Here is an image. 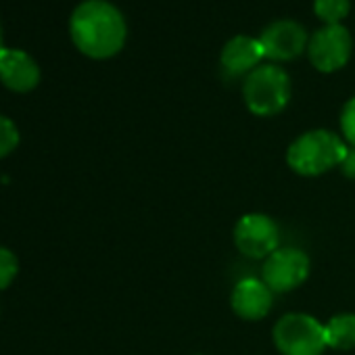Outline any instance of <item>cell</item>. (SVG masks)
Instances as JSON below:
<instances>
[{"label":"cell","mask_w":355,"mask_h":355,"mask_svg":"<svg viewBox=\"0 0 355 355\" xmlns=\"http://www.w3.org/2000/svg\"><path fill=\"white\" fill-rule=\"evenodd\" d=\"M340 130H343L345 142L355 148V96L349 98L340 111Z\"/></svg>","instance_id":"obj_16"},{"label":"cell","mask_w":355,"mask_h":355,"mask_svg":"<svg viewBox=\"0 0 355 355\" xmlns=\"http://www.w3.org/2000/svg\"><path fill=\"white\" fill-rule=\"evenodd\" d=\"M69 34L86 57L109 59L123 49L128 28L115 5L107 0H86L71 13Z\"/></svg>","instance_id":"obj_1"},{"label":"cell","mask_w":355,"mask_h":355,"mask_svg":"<svg viewBox=\"0 0 355 355\" xmlns=\"http://www.w3.org/2000/svg\"><path fill=\"white\" fill-rule=\"evenodd\" d=\"M326 345L338 351H349L355 347V313L332 315L324 324Z\"/></svg>","instance_id":"obj_12"},{"label":"cell","mask_w":355,"mask_h":355,"mask_svg":"<svg viewBox=\"0 0 355 355\" xmlns=\"http://www.w3.org/2000/svg\"><path fill=\"white\" fill-rule=\"evenodd\" d=\"M19 144V132H17V125L5 117L0 115V159L7 157L9 153H13Z\"/></svg>","instance_id":"obj_14"},{"label":"cell","mask_w":355,"mask_h":355,"mask_svg":"<svg viewBox=\"0 0 355 355\" xmlns=\"http://www.w3.org/2000/svg\"><path fill=\"white\" fill-rule=\"evenodd\" d=\"M340 167H343V173L345 175L355 178V148H349V153H347L345 161L340 163Z\"/></svg>","instance_id":"obj_17"},{"label":"cell","mask_w":355,"mask_h":355,"mask_svg":"<svg viewBox=\"0 0 355 355\" xmlns=\"http://www.w3.org/2000/svg\"><path fill=\"white\" fill-rule=\"evenodd\" d=\"M349 9L351 0H313V11L326 26L340 24L349 15Z\"/></svg>","instance_id":"obj_13"},{"label":"cell","mask_w":355,"mask_h":355,"mask_svg":"<svg viewBox=\"0 0 355 355\" xmlns=\"http://www.w3.org/2000/svg\"><path fill=\"white\" fill-rule=\"evenodd\" d=\"M349 144L330 130H309L286 150L288 167L299 175H322L345 161Z\"/></svg>","instance_id":"obj_2"},{"label":"cell","mask_w":355,"mask_h":355,"mask_svg":"<svg viewBox=\"0 0 355 355\" xmlns=\"http://www.w3.org/2000/svg\"><path fill=\"white\" fill-rule=\"evenodd\" d=\"M17 270H19L17 257L9 249L0 247V291L7 288L13 282V278L17 276Z\"/></svg>","instance_id":"obj_15"},{"label":"cell","mask_w":355,"mask_h":355,"mask_svg":"<svg viewBox=\"0 0 355 355\" xmlns=\"http://www.w3.org/2000/svg\"><path fill=\"white\" fill-rule=\"evenodd\" d=\"M263 59V51L257 38L251 36H234L230 38L220 55L222 67L230 76H249L255 67H259V61Z\"/></svg>","instance_id":"obj_11"},{"label":"cell","mask_w":355,"mask_h":355,"mask_svg":"<svg viewBox=\"0 0 355 355\" xmlns=\"http://www.w3.org/2000/svg\"><path fill=\"white\" fill-rule=\"evenodd\" d=\"M353 51V40L351 34L345 26L334 24V26H324L307 42V55L309 61L315 69L330 73L340 69Z\"/></svg>","instance_id":"obj_6"},{"label":"cell","mask_w":355,"mask_h":355,"mask_svg":"<svg viewBox=\"0 0 355 355\" xmlns=\"http://www.w3.org/2000/svg\"><path fill=\"white\" fill-rule=\"evenodd\" d=\"M234 245L249 259H268L280 249V230L270 216L247 214L234 226Z\"/></svg>","instance_id":"obj_5"},{"label":"cell","mask_w":355,"mask_h":355,"mask_svg":"<svg viewBox=\"0 0 355 355\" xmlns=\"http://www.w3.org/2000/svg\"><path fill=\"white\" fill-rule=\"evenodd\" d=\"M5 46H3V30H0V51H3Z\"/></svg>","instance_id":"obj_18"},{"label":"cell","mask_w":355,"mask_h":355,"mask_svg":"<svg viewBox=\"0 0 355 355\" xmlns=\"http://www.w3.org/2000/svg\"><path fill=\"white\" fill-rule=\"evenodd\" d=\"M230 305L232 311L247 322L263 320L272 309V291L266 286L263 280L245 278L232 288Z\"/></svg>","instance_id":"obj_10"},{"label":"cell","mask_w":355,"mask_h":355,"mask_svg":"<svg viewBox=\"0 0 355 355\" xmlns=\"http://www.w3.org/2000/svg\"><path fill=\"white\" fill-rule=\"evenodd\" d=\"M0 82L13 92H30L40 82L38 63L24 51H0Z\"/></svg>","instance_id":"obj_9"},{"label":"cell","mask_w":355,"mask_h":355,"mask_svg":"<svg viewBox=\"0 0 355 355\" xmlns=\"http://www.w3.org/2000/svg\"><path fill=\"white\" fill-rule=\"evenodd\" d=\"M261 276L272 293L295 291L309 276V257L301 249L282 247L266 259Z\"/></svg>","instance_id":"obj_7"},{"label":"cell","mask_w":355,"mask_h":355,"mask_svg":"<svg viewBox=\"0 0 355 355\" xmlns=\"http://www.w3.org/2000/svg\"><path fill=\"white\" fill-rule=\"evenodd\" d=\"M274 343L282 355H322L326 351L324 324L309 313H286L274 326Z\"/></svg>","instance_id":"obj_4"},{"label":"cell","mask_w":355,"mask_h":355,"mask_svg":"<svg viewBox=\"0 0 355 355\" xmlns=\"http://www.w3.org/2000/svg\"><path fill=\"white\" fill-rule=\"evenodd\" d=\"M243 96L251 113L261 117L276 115L291 101V78L280 65H259L245 76Z\"/></svg>","instance_id":"obj_3"},{"label":"cell","mask_w":355,"mask_h":355,"mask_svg":"<svg viewBox=\"0 0 355 355\" xmlns=\"http://www.w3.org/2000/svg\"><path fill=\"white\" fill-rule=\"evenodd\" d=\"M259 44L266 59L291 61L297 59L307 49V32L301 24L293 19H278L263 28L259 34Z\"/></svg>","instance_id":"obj_8"}]
</instances>
